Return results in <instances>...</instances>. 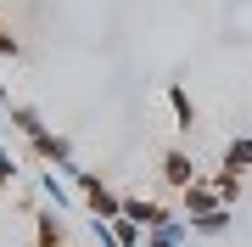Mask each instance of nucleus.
<instances>
[{
    "label": "nucleus",
    "instance_id": "8",
    "mask_svg": "<svg viewBox=\"0 0 252 247\" xmlns=\"http://www.w3.org/2000/svg\"><path fill=\"white\" fill-rule=\"evenodd\" d=\"M230 219H235L230 208H213V213H196L185 230H196V236H224V230H230Z\"/></svg>",
    "mask_w": 252,
    "mask_h": 247
},
{
    "label": "nucleus",
    "instance_id": "2",
    "mask_svg": "<svg viewBox=\"0 0 252 247\" xmlns=\"http://www.w3.org/2000/svg\"><path fill=\"white\" fill-rule=\"evenodd\" d=\"M124 219H135L140 230H157V225L174 219V208H162V202H152V197H124Z\"/></svg>",
    "mask_w": 252,
    "mask_h": 247
},
{
    "label": "nucleus",
    "instance_id": "14",
    "mask_svg": "<svg viewBox=\"0 0 252 247\" xmlns=\"http://www.w3.org/2000/svg\"><path fill=\"white\" fill-rule=\"evenodd\" d=\"M11 180H17V163H11V152H6V146H0V191H6V185H11Z\"/></svg>",
    "mask_w": 252,
    "mask_h": 247
},
{
    "label": "nucleus",
    "instance_id": "16",
    "mask_svg": "<svg viewBox=\"0 0 252 247\" xmlns=\"http://www.w3.org/2000/svg\"><path fill=\"white\" fill-rule=\"evenodd\" d=\"M6 101H11V90H6V79H0V107H6Z\"/></svg>",
    "mask_w": 252,
    "mask_h": 247
},
{
    "label": "nucleus",
    "instance_id": "5",
    "mask_svg": "<svg viewBox=\"0 0 252 247\" xmlns=\"http://www.w3.org/2000/svg\"><path fill=\"white\" fill-rule=\"evenodd\" d=\"M39 191H45V208H56V213L73 208V191H67V180L56 169H39Z\"/></svg>",
    "mask_w": 252,
    "mask_h": 247
},
{
    "label": "nucleus",
    "instance_id": "13",
    "mask_svg": "<svg viewBox=\"0 0 252 247\" xmlns=\"http://www.w3.org/2000/svg\"><path fill=\"white\" fill-rule=\"evenodd\" d=\"M213 191H219V202H224V208H235V202H241V174H213Z\"/></svg>",
    "mask_w": 252,
    "mask_h": 247
},
{
    "label": "nucleus",
    "instance_id": "11",
    "mask_svg": "<svg viewBox=\"0 0 252 247\" xmlns=\"http://www.w3.org/2000/svg\"><path fill=\"white\" fill-rule=\"evenodd\" d=\"M168 107H174V118H180V129L196 124V101L185 96V84H168Z\"/></svg>",
    "mask_w": 252,
    "mask_h": 247
},
{
    "label": "nucleus",
    "instance_id": "6",
    "mask_svg": "<svg viewBox=\"0 0 252 247\" xmlns=\"http://www.w3.org/2000/svg\"><path fill=\"white\" fill-rule=\"evenodd\" d=\"M6 112H11V129H17V135H23V141H34V135H39V129H51V124H45V118H39V112H34V107H23V101H6Z\"/></svg>",
    "mask_w": 252,
    "mask_h": 247
},
{
    "label": "nucleus",
    "instance_id": "7",
    "mask_svg": "<svg viewBox=\"0 0 252 247\" xmlns=\"http://www.w3.org/2000/svg\"><path fill=\"white\" fill-rule=\"evenodd\" d=\"M34 242L39 247H62V219H56V208H34Z\"/></svg>",
    "mask_w": 252,
    "mask_h": 247
},
{
    "label": "nucleus",
    "instance_id": "1",
    "mask_svg": "<svg viewBox=\"0 0 252 247\" xmlns=\"http://www.w3.org/2000/svg\"><path fill=\"white\" fill-rule=\"evenodd\" d=\"M28 146H34V157H39L45 169H67V163H79V157H73V141L62 135V129H39Z\"/></svg>",
    "mask_w": 252,
    "mask_h": 247
},
{
    "label": "nucleus",
    "instance_id": "3",
    "mask_svg": "<svg viewBox=\"0 0 252 247\" xmlns=\"http://www.w3.org/2000/svg\"><path fill=\"white\" fill-rule=\"evenodd\" d=\"M180 202H185V219H196V213H213V208H224V202H219V191H213V180H190L185 191H180Z\"/></svg>",
    "mask_w": 252,
    "mask_h": 247
},
{
    "label": "nucleus",
    "instance_id": "12",
    "mask_svg": "<svg viewBox=\"0 0 252 247\" xmlns=\"http://www.w3.org/2000/svg\"><path fill=\"white\" fill-rule=\"evenodd\" d=\"M107 230H112L118 247H140V242H146V230H140L135 219H124V213H118V219H107Z\"/></svg>",
    "mask_w": 252,
    "mask_h": 247
},
{
    "label": "nucleus",
    "instance_id": "15",
    "mask_svg": "<svg viewBox=\"0 0 252 247\" xmlns=\"http://www.w3.org/2000/svg\"><path fill=\"white\" fill-rule=\"evenodd\" d=\"M11 56H17V39H11V34H0V62H11Z\"/></svg>",
    "mask_w": 252,
    "mask_h": 247
},
{
    "label": "nucleus",
    "instance_id": "4",
    "mask_svg": "<svg viewBox=\"0 0 252 247\" xmlns=\"http://www.w3.org/2000/svg\"><path fill=\"white\" fill-rule=\"evenodd\" d=\"M162 180H168L174 191H185V185L196 180V163H190V152H180V146H174V152H162Z\"/></svg>",
    "mask_w": 252,
    "mask_h": 247
},
{
    "label": "nucleus",
    "instance_id": "9",
    "mask_svg": "<svg viewBox=\"0 0 252 247\" xmlns=\"http://www.w3.org/2000/svg\"><path fill=\"white\" fill-rule=\"evenodd\" d=\"M140 247H185V219H168V225L146 230V242H140Z\"/></svg>",
    "mask_w": 252,
    "mask_h": 247
},
{
    "label": "nucleus",
    "instance_id": "10",
    "mask_svg": "<svg viewBox=\"0 0 252 247\" xmlns=\"http://www.w3.org/2000/svg\"><path fill=\"white\" fill-rule=\"evenodd\" d=\"M224 169H230V174H241V169H252V135H235L230 146H224Z\"/></svg>",
    "mask_w": 252,
    "mask_h": 247
}]
</instances>
